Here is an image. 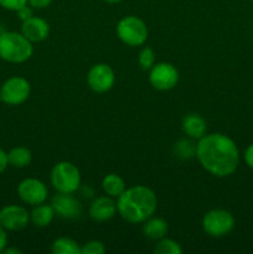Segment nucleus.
<instances>
[{
    "instance_id": "nucleus-7",
    "label": "nucleus",
    "mask_w": 253,
    "mask_h": 254,
    "mask_svg": "<svg viewBox=\"0 0 253 254\" xmlns=\"http://www.w3.org/2000/svg\"><path fill=\"white\" fill-rule=\"evenodd\" d=\"M31 84L21 76L9 77L0 87V97L2 103L7 106H20L29 99Z\"/></svg>"
},
{
    "instance_id": "nucleus-32",
    "label": "nucleus",
    "mask_w": 253,
    "mask_h": 254,
    "mask_svg": "<svg viewBox=\"0 0 253 254\" xmlns=\"http://www.w3.org/2000/svg\"><path fill=\"white\" fill-rule=\"evenodd\" d=\"M103 1L108 2V4H118V2H121L122 0H103Z\"/></svg>"
},
{
    "instance_id": "nucleus-31",
    "label": "nucleus",
    "mask_w": 253,
    "mask_h": 254,
    "mask_svg": "<svg viewBox=\"0 0 253 254\" xmlns=\"http://www.w3.org/2000/svg\"><path fill=\"white\" fill-rule=\"evenodd\" d=\"M2 253L5 254H21V251L19 250V248H5L4 251H2Z\"/></svg>"
},
{
    "instance_id": "nucleus-30",
    "label": "nucleus",
    "mask_w": 253,
    "mask_h": 254,
    "mask_svg": "<svg viewBox=\"0 0 253 254\" xmlns=\"http://www.w3.org/2000/svg\"><path fill=\"white\" fill-rule=\"evenodd\" d=\"M7 231L0 225V253L6 248L7 245Z\"/></svg>"
},
{
    "instance_id": "nucleus-19",
    "label": "nucleus",
    "mask_w": 253,
    "mask_h": 254,
    "mask_svg": "<svg viewBox=\"0 0 253 254\" xmlns=\"http://www.w3.org/2000/svg\"><path fill=\"white\" fill-rule=\"evenodd\" d=\"M9 165L16 169H24L29 166L32 161V153L26 146H15L7 153Z\"/></svg>"
},
{
    "instance_id": "nucleus-6",
    "label": "nucleus",
    "mask_w": 253,
    "mask_h": 254,
    "mask_svg": "<svg viewBox=\"0 0 253 254\" xmlns=\"http://www.w3.org/2000/svg\"><path fill=\"white\" fill-rule=\"evenodd\" d=\"M235 217L228 211L222 208H213L203 215L201 226L206 235L213 238L227 236L235 227Z\"/></svg>"
},
{
    "instance_id": "nucleus-24",
    "label": "nucleus",
    "mask_w": 253,
    "mask_h": 254,
    "mask_svg": "<svg viewBox=\"0 0 253 254\" xmlns=\"http://www.w3.org/2000/svg\"><path fill=\"white\" fill-rule=\"evenodd\" d=\"M106 252V247L101 241L92 240L84 243L81 247V254H103Z\"/></svg>"
},
{
    "instance_id": "nucleus-12",
    "label": "nucleus",
    "mask_w": 253,
    "mask_h": 254,
    "mask_svg": "<svg viewBox=\"0 0 253 254\" xmlns=\"http://www.w3.org/2000/svg\"><path fill=\"white\" fill-rule=\"evenodd\" d=\"M55 213L64 220H76L82 215V203L72 193L57 192L51 201Z\"/></svg>"
},
{
    "instance_id": "nucleus-22",
    "label": "nucleus",
    "mask_w": 253,
    "mask_h": 254,
    "mask_svg": "<svg viewBox=\"0 0 253 254\" xmlns=\"http://www.w3.org/2000/svg\"><path fill=\"white\" fill-rule=\"evenodd\" d=\"M153 252L155 254H181L183 253V248H181L180 243L176 242L175 240L164 237L161 240L156 241Z\"/></svg>"
},
{
    "instance_id": "nucleus-5",
    "label": "nucleus",
    "mask_w": 253,
    "mask_h": 254,
    "mask_svg": "<svg viewBox=\"0 0 253 254\" xmlns=\"http://www.w3.org/2000/svg\"><path fill=\"white\" fill-rule=\"evenodd\" d=\"M117 36L126 46H141L146 42L149 30L145 22L135 15H128L121 19L116 27Z\"/></svg>"
},
{
    "instance_id": "nucleus-13",
    "label": "nucleus",
    "mask_w": 253,
    "mask_h": 254,
    "mask_svg": "<svg viewBox=\"0 0 253 254\" xmlns=\"http://www.w3.org/2000/svg\"><path fill=\"white\" fill-rule=\"evenodd\" d=\"M118 212L116 198L111 196H99L94 198L89 205V217L96 222H107L112 220Z\"/></svg>"
},
{
    "instance_id": "nucleus-18",
    "label": "nucleus",
    "mask_w": 253,
    "mask_h": 254,
    "mask_svg": "<svg viewBox=\"0 0 253 254\" xmlns=\"http://www.w3.org/2000/svg\"><path fill=\"white\" fill-rule=\"evenodd\" d=\"M102 189L107 196L118 198L126 191V186L123 179L117 174H108L102 180Z\"/></svg>"
},
{
    "instance_id": "nucleus-4",
    "label": "nucleus",
    "mask_w": 253,
    "mask_h": 254,
    "mask_svg": "<svg viewBox=\"0 0 253 254\" xmlns=\"http://www.w3.org/2000/svg\"><path fill=\"white\" fill-rule=\"evenodd\" d=\"M50 180L57 192L73 193L81 186V171L69 161H60L52 168Z\"/></svg>"
},
{
    "instance_id": "nucleus-17",
    "label": "nucleus",
    "mask_w": 253,
    "mask_h": 254,
    "mask_svg": "<svg viewBox=\"0 0 253 254\" xmlns=\"http://www.w3.org/2000/svg\"><path fill=\"white\" fill-rule=\"evenodd\" d=\"M55 216L56 213L51 205H46L45 202L40 203V205L34 206L32 211L30 212V222L36 227L44 228L51 225Z\"/></svg>"
},
{
    "instance_id": "nucleus-28",
    "label": "nucleus",
    "mask_w": 253,
    "mask_h": 254,
    "mask_svg": "<svg viewBox=\"0 0 253 254\" xmlns=\"http://www.w3.org/2000/svg\"><path fill=\"white\" fill-rule=\"evenodd\" d=\"M243 159H245L246 164H247L251 169H253V144L246 149L245 154H243Z\"/></svg>"
},
{
    "instance_id": "nucleus-34",
    "label": "nucleus",
    "mask_w": 253,
    "mask_h": 254,
    "mask_svg": "<svg viewBox=\"0 0 253 254\" xmlns=\"http://www.w3.org/2000/svg\"><path fill=\"white\" fill-rule=\"evenodd\" d=\"M252 2H253V0H252Z\"/></svg>"
},
{
    "instance_id": "nucleus-11",
    "label": "nucleus",
    "mask_w": 253,
    "mask_h": 254,
    "mask_svg": "<svg viewBox=\"0 0 253 254\" xmlns=\"http://www.w3.org/2000/svg\"><path fill=\"white\" fill-rule=\"evenodd\" d=\"M30 222V212L20 205H6L0 210V225L6 231H21Z\"/></svg>"
},
{
    "instance_id": "nucleus-21",
    "label": "nucleus",
    "mask_w": 253,
    "mask_h": 254,
    "mask_svg": "<svg viewBox=\"0 0 253 254\" xmlns=\"http://www.w3.org/2000/svg\"><path fill=\"white\" fill-rule=\"evenodd\" d=\"M174 153L178 158L189 160L196 156V143H193V139H181L174 145Z\"/></svg>"
},
{
    "instance_id": "nucleus-14",
    "label": "nucleus",
    "mask_w": 253,
    "mask_h": 254,
    "mask_svg": "<svg viewBox=\"0 0 253 254\" xmlns=\"http://www.w3.org/2000/svg\"><path fill=\"white\" fill-rule=\"evenodd\" d=\"M21 34L32 44L45 41L50 35V24L42 17L31 16L22 21Z\"/></svg>"
},
{
    "instance_id": "nucleus-1",
    "label": "nucleus",
    "mask_w": 253,
    "mask_h": 254,
    "mask_svg": "<svg viewBox=\"0 0 253 254\" xmlns=\"http://www.w3.org/2000/svg\"><path fill=\"white\" fill-rule=\"evenodd\" d=\"M196 159L208 174L227 178L237 170L240 151L230 136L221 133L206 134L196 143Z\"/></svg>"
},
{
    "instance_id": "nucleus-25",
    "label": "nucleus",
    "mask_w": 253,
    "mask_h": 254,
    "mask_svg": "<svg viewBox=\"0 0 253 254\" xmlns=\"http://www.w3.org/2000/svg\"><path fill=\"white\" fill-rule=\"evenodd\" d=\"M27 4V0H0V6L5 10L16 12L20 7L25 6Z\"/></svg>"
},
{
    "instance_id": "nucleus-15",
    "label": "nucleus",
    "mask_w": 253,
    "mask_h": 254,
    "mask_svg": "<svg viewBox=\"0 0 253 254\" xmlns=\"http://www.w3.org/2000/svg\"><path fill=\"white\" fill-rule=\"evenodd\" d=\"M181 128H183L184 133L190 139L200 140L203 135H206L207 124H206V121L201 116L196 113H190L183 118Z\"/></svg>"
},
{
    "instance_id": "nucleus-23",
    "label": "nucleus",
    "mask_w": 253,
    "mask_h": 254,
    "mask_svg": "<svg viewBox=\"0 0 253 254\" xmlns=\"http://www.w3.org/2000/svg\"><path fill=\"white\" fill-rule=\"evenodd\" d=\"M138 62L141 69L149 71L155 64V52H154V50L151 47L144 46L139 52Z\"/></svg>"
},
{
    "instance_id": "nucleus-20",
    "label": "nucleus",
    "mask_w": 253,
    "mask_h": 254,
    "mask_svg": "<svg viewBox=\"0 0 253 254\" xmlns=\"http://www.w3.org/2000/svg\"><path fill=\"white\" fill-rule=\"evenodd\" d=\"M51 252L54 254H81V247L69 237H60L52 242Z\"/></svg>"
},
{
    "instance_id": "nucleus-29",
    "label": "nucleus",
    "mask_w": 253,
    "mask_h": 254,
    "mask_svg": "<svg viewBox=\"0 0 253 254\" xmlns=\"http://www.w3.org/2000/svg\"><path fill=\"white\" fill-rule=\"evenodd\" d=\"M9 166V160H7V153H5L1 148H0V175L6 170Z\"/></svg>"
},
{
    "instance_id": "nucleus-26",
    "label": "nucleus",
    "mask_w": 253,
    "mask_h": 254,
    "mask_svg": "<svg viewBox=\"0 0 253 254\" xmlns=\"http://www.w3.org/2000/svg\"><path fill=\"white\" fill-rule=\"evenodd\" d=\"M17 16H19V19L21 20V21H25V20L30 19L31 16H34V12H32V7L30 6L29 4H26L25 6L20 7L19 10L16 11Z\"/></svg>"
},
{
    "instance_id": "nucleus-9",
    "label": "nucleus",
    "mask_w": 253,
    "mask_h": 254,
    "mask_svg": "<svg viewBox=\"0 0 253 254\" xmlns=\"http://www.w3.org/2000/svg\"><path fill=\"white\" fill-rule=\"evenodd\" d=\"M17 196L24 203L30 206H36L44 203L49 197V189L46 184L36 178L24 179L17 185Z\"/></svg>"
},
{
    "instance_id": "nucleus-2",
    "label": "nucleus",
    "mask_w": 253,
    "mask_h": 254,
    "mask_svg": "<svg viewBox=\"0 0 253 254\" xmlns=\"http://www.w3.org/2000/svg\"><path fill=\"white\" fill-rule=\"evenodd\" d=\"M158 208V198L150 188L135 185L126 188L117 198V210L121 217L129 223H143L154 216Z\"/></svg>"
},
{
    "instance_id": "nucleus-33",
    "label": "nucleus",
    "mask_w": 253,
    "mask_h": 254,
    "mask_svg": "<svg viewBox=\"0 0 253 254\" xmlns=\"http://www.w3.org/2000/svg\"><path fill=\"white\" fill-rule=\"evenodd\" d=\"M0 102H1V97H0Z\"/></svg>"
},
{
    "instance_id": "nucleus-27",
    "label": "nucleus",
    "mask_w": 253,
    "mask_h": 254,
    "mask_svg": "<svg viewBox=\"0 0 253 254\" xmlns=\"http://www.w3.org/2000/svg\"><path fill=\"white\" fill-rule=\"evenodd\" d=\"M52 0H27V4L32 7V9H45V7L50 6Z\"/></svg>"
},
{
    "instance_id": "nucleus-8",
    "label": "nucleus",
    "mask_w": 253,
    "mask_h": 254,
    "mask_svg": "<svg viewBox=\"0 0 253 254\" xmlns=\"http://www.w3.org/2000/svg\"><path fill=\"white\" fill-rule=\"evenodd\" d=\"M179 78L178 68L169 62H158L149 69V83L158 91L165 92L175 88Z\"/></svg>"
},
{
    "instance_id": "nucleus-10",
    "label": "nucleus",
    "mask_w": 253,
    "mask_h": 254,
    "mask_svg": "<svg viewBox=\"0 0 253 254\" xmlns=\"http://www.w3.org/2000/svg\"><path fill=\"white\" fill-rule=\"evenodd\" d=\"M116 83V73L108 64H96L87 73V84L96 93L111 91Z\"/></svg>"
},
{
    "instance_id": "nucleus-3",
    "label": "nucleus",
    "mask_w": 253,
    "mask_h": 254,
    "mask_svg": "<svg viewBox=\"0 0 253 254\" xmlns=\"http://www.w3.org/2000/svg\"><path fill=\"white\" fill-rule=\"evenodd\" d=\"M34 54L32 42L21 32H0V59L9 64H24Z\"/></svg>"
},
{
    "instance_id": "nucleus-16",
    "label": "nucleus",
    "mask_w": 253,
    "mask_h": 254,
    "mask_svg": "<svg viewBox=\"0 0 253 254\" xmlns=\"http://www.w3.org/2000/svg\"><path fill=\"white\" fill-rule=\"evenodd\" d=\"M168 231L169 225L164 218L151 216V217L148 218L145 222H143V233L146 238H149V240H161V238L166 237Z\"/></svg>"
}]
</instances>
